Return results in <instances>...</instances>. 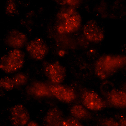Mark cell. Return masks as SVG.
<instances>
[{
    "label": "cell",
    "instance_id": "obj_12",
    "mask_svg": "<svg viewBox=\"0 0 126 126\" xmlns=\"http://www.w3.org/2000/svg\"><path fill=\"white\" fill-rule=\"evenodd\" d=\"M64 119L62 112L57 107L48 111L44 119L45 126H60Z\"/></svg>",
    "mask_w": 126,
    "mask_h": 126
},
{
    "label": "cell",
    "instance_id": "obj_21",
    "mask_svg": "<svg viewBox=\"0 0 126 126\" xmlns=\"http://www.w3.org/2000/svg\"><path fill=\"white\" fill-rule=\"evenodd\" d=\"M27 126H40L38 125L36 122H34V121H31V122H29L27 124Z\"/></svg>",
    "mask_w": 126,
    "mask_h": 126
},
{
    "label": "cell",
    "instance_id": "obj_22",
    "mask_svg": "<svg viewBox=\"0 0 126 126\" xmlns=\"http://www.w3.org/2000/svg\"><path fill=\"white\" fill-rule=\"evenodd\" d=\"M124 91H125L126 92V85H125V86H124Z\"/></svg>",
    "mask_w": 126,
    "mask_h": 126
},
{
    "label": "cell",
    "instance_id": "obj_3",
    "mask_svg": "<svg viewBox=\"0 0 126 126\" xmlns=\"http://www.w3.org/2000/svg\"><path fill=\"white\" fill-rule=\"evenodd\" d=\"M24 54L19 49H14L9 51L2 57L0 68L5 73H13L20 70L24 62Z\"/></svg>",
    "mask_w": 126,
    "mask_h": 126
},
{
    "label": "cell",
    "instance_id": "obj_5",
    "mask_svg": "<svg viewBox=\"0 0 126 126\" xmlns=\"http://www.w3.org/2000/svg\"><path fill=\"white\" fill-rule=\"evenodd\" d=\"M28 53L32 58L37 61H41L46 57L48 48L43 39L35 38L30 41L26 46Z\"/></svg>",
    "mask_w": 126,
    "mask_h": 126
},
{
    "label": "cell",
    "instance_id": "obj_15",
    "mask_svg": "<svg viewBox=\"0 0 126 126\" xmlns=\"http://www.w3.org/2000/svg\"><path fill=\"white\" fill-rule=\"evenodd\" d=\"M0 86L2 88L7 91H11L16 88L12 77H5L1 78Z\"/></svg>",
    "mask_w": 126,
    "mask_h": 126
},
{
    "label": "cell",
    "instance_id": "obj_11",
    "mask_svg": "<svg viewBox=\"0 0 126 126\" xmlns=\"http://www.w3.org/2000/svg\"><path fill=\"white\" fill-rule=\"evenodd\" d=\"M27 42V37L23 32L13 30L9 32L6 37V42L14 49H19L24 47Z\"/></svg>",
    "mask_w": 126,
    "mask_h": 126
},
{
    "label": "cell",
    "instance_id": "obj_8",
    "mask_svg": "<svg viewBox=\"0 0 126 126\" xmlns=\"http://www.w3.org/2000/svg\"><path fill=\"white\" fill-rule=\"evenodd\" d=\"M49 88L52 95L63 103H71L76 99L74 91L67 86L54 84L49 86Z\"/></svg>",
    "mask_w": 126,
    "mask_h": 126
},
{
    "label": "cell",
    "instance_id": "obj_10",
    "mask_svg": "<svg viewBox=\"0 0 126 126\" xmlns=\"http://www.w3.org/2000/svg\"><path fill=\"white\" fill-rule=\"evenodd\" d=\"M106 100L110 106L117 108L126 107V92L124 90L112 88L106 93Z\"/></svg>",
    "mask_w": 126,
    "mask_h": 126
},
{
    "label": "cell",
    "instance_id": "obj_2",
    "mask_svg": "<svg viewBox=\"0 0 126 126\" xmlns=\"http://www.w3.org/2000/svg\"><path fill=\"white\" fill-rule=\"evenodd\" d=\"M126 58L119 55H104L97 60L94 72L98 78L105 80L113 75L126 64Z\"/></svg>",
    "mask_w": 126,
    "mask_h": 126
},
{
    "label": "cell",
    "instance_id": "obj_1",
    "mask_svg": "<svg viewBox=\"0 0 126 126\" xmlns=\"http://www.w3.org/2000/svg\"><path fill=\"white\" fill-rule=\"evenodd\" d=\"M82 18L77 10L72 6L65 7L57 15V26L61 33H72L80 28Z\"/></svg>",
    "mask_w": 126,
    "mask_h": 126
},
{
    "label": "cell",
    "instance_id": "obj_23",
    "mask_svg": "<svg viewBox=\"0 0 126 126\" xmlns=\"http://www.w3.org/2000/svg\"></svg>",
    "mask_w": 126,
    "mask_h": 126
},
{
    "label": "cell",
    "instance_id": "obj_7",
    "mask_svg": "<svg viewBox=\"0 0 126 126\" xmlns=\"http://www.w3.org/2000/svg\"><path fill=\"white\" fill-rule=\"evenodd\" d=\"M83 33L85 37L91 42H100L104 38V32L102 27L93 20H89L85 24Z\"/></svg>",
    "mask_w": 126,
    "mask_h": 126
},
{
    "label": "cell",
    "instance_id": "obj_6",
    "mask_svg": "<svg viewBox=\"0 0 126 126\" xmlns=\"http://www.w3.org/2000/svg\"><path fill=\"white\" fill-rule=\"evenodd\" d=\"M82 101L83 106L92 111L101 110L106 106L105 102L99 94L90 90L86 91L82 93Z\"/></svg>",
    "mask_w": 126,
    "mask_h": 126
},
{
    "label": "cell",
    "instance_id": "obj_16",
    "mask_svg": "<svg viewBox=\"0 0 126 126\" xmlns=\"http://www.w3.org/2000/svg\"><path fill=\"white\" fill-rule=\"evenodd\" d=\"M12 77L16 88L24 86L28 81V78L27 76L23 73L16 74Z\"/></svg>",
    "mask_w": 126,
    "mask_h": 126
},
{
    "label": "cell",
    "instance_id": "obj_19",
    "mask_svg": "<svg viewBox=\"0 0 126 126\" xmlns=\"http://www.w3.org/2000/svg\"><path fill=\"white\" fill-rule=\"evenodd\" d=\"M59 3H62V4H67L69 6H75L78 4L79 3L78 0H62V1H58Z\"/></svg>",
    "mask_w": 126,
    "mask_h": 126
},
{
    "label": "cell",
    "instance_id": "obj_14",
    "mask_svg": "<svg viewBox=\"0 0 126 126\" xmlns=\"http://www.w3.org/2000/svg\"><path fill=\"white\" fill-rule=\"evenodd\" d=\"M70 112L72 116L78 120H86L91 117V115L88 109L80 104L73 105L71 108Z\"/></svg>",
    "mask_w": 126,
    "mask_h": 126
},
{
    "label": "cell",
    "instance_id": "obj_18",
    "mask_svg": "<svg viewBox=\"0 0 126 126\" xmlns=\"http://www.w3.org/2000/svg\"><path fill=\"white\" fill-rule=\"evenodd\" d=\"M99 126H120L119 122L112 117L104 118L99 121Z\"/></svg>",
    "mask_w": 126,
    "mask_h": 126
},
{
    "label": "cell",
    "instance_id": "obj_4",
    "mask_svg": "<svg viewBox=\"0 0 126 126\" xmlns=\"http://www.w3.org/2000/svg\"><path fill=\"white\" fill-rule=\"evenodd\" d=\"M43 70L47 77L54 84H60L66 77V69L59 61L45 63Z\"/></svg>",
    "mask_w": 126,
    "mask_h": 126
},
{
    "label": "cell",
    "instance_id": "obj_13",
    "mask_svg": "<svg viewBox=\"0 0 126 126\" xmlns=\"http://www.w3.org/2000/svg\"><path fill=\"white\" fill-rule=\"evenodd\" d=\"M29 94L36 97H49L52 95L49 86L41 82H35L30 85L27 88Z\"/></svg>",
    "mask_w": 126,
    "mask_h": 126
},
{
    "label": "cell",
    "instance_id": "obj_20",
    "mask_svg": "<svg viewBox=\"0 0 126 126\" xmlns=\"http://www.w3.org/2000/svg\"><path fill=\"white\" fill-rule=\"evenodd\" d=\"M118 121L119 122V126H126V116H119L118 119Z\"/></svg>",
    "mask_w": 126,
    "mask_h": 126
},
{
    "label": "cell",
    "instance_id": "obj_17",
    "mask_svg": "<svg viewBox=\"0 0 126 126\" xmlns=\"http://www.w3.org/2000/svg\"><path fill=\"white\" fill-rule=\"evenodd\" d=\"M60 126H83V125L78 120L72 116L64 118Z\"/></svg>",
    "mask_w": 126,
    "mask_h": 126
},
{
    "label": "cell",
    "instance_id": "obj_9",
    "mask_svg": "<svg viewBox=\"0 0 126 126\" xmlns=\"http://www.w3.org/2000/svg\"><path fill=\"white\" fill-rule=\"evenodd\" d=\"M10 117L14 126H24L29 123L30 114L26 107L21 104H16L12 107Z\"/></svg>",
    "mask_w": 126,
    "mask_h": 126
}]
</instances>
